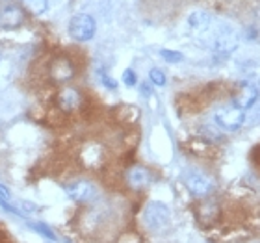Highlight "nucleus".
<instances>
[{
	"instance_id": "obj_1",
	"label": "nucleus",
	"mask_w": 260,
	"mask_h": 243,
	"mask_svg": "<svg viewBox=\"0 0 260 243\" xmlns=\"http://www.w3.org/2000/svg\"><path fill=\"white\" fill-rule=\"evenodd\" d=\"M171 221V212L166 204L162 202H149L143 210V225L152 232H160L164 228L169 227Z\"/></svg>"
},
{
	"instance_id": "obj_2",
	"label": "nucleus",
	"mask_w": 260,
	"mask_h": 243,
	"mask_svg": "<svg viewBox=\"0 0 260 243\" xmlns=\"http://www.w3.org/2000/svg\"><path fill=\"white\" fill-rule=\"evenodd\" d=\"M95 30H97V24H95V19L91 15L80 13V15H75L71 19L69 33L76 41H89L95 36Z\"/></svg>"
},
{
	"instance_id": "obj_3",
	"label": "nucleus",
	"mask_w": 260,
	"mask_h": 243,
	"mask_svg": "<svg viewBox=\"0 0 260 243\" xmlns=\"http://www.w3.org/2000/svg\"><path fill=\"white\" fill-rule=\"evenodd\" d=\"M244 121L245 112L238 110L236 106H225L216 112V123L219 124V128L227 130V132H236L244 124Z\"/></svg>"
},
{
	"instance_id": "obj_4",
	"label": "nucleus",
	"mask_w": 260,
	"mask_h": 243,
	"mask_svg": "<svg viewBox=\"0 0 260 243\" xmlns=\"http://www.w3.org/2000/svg\"><path fill=\"white\" fill-rule=\"evenodd\" d=\"M65 195L75 202H87L95 197V186L89 180H73L63 186Z\"/></svg>"
},
{
	"instance_id": "obj_5",
	"label": "nucleus",
	"mask_w": 260,
	"mask_h": 243,
	"mask_svg": "<svg viewBox=\"0 0 260 243\" xmlns=\"http://www.w3.org/2000/svg\"><path fill=\"white\" fill-rule=\"evenodd\" d=\"M256 100H258V89H256V86H253L249 82H242L238 93H236L233 98V106H236L238 110L245 112V110H249Z\"/></svg>"
},
{
	"instance_id": "obj_6",
	"label": "nucleus",
	"mask_w": 260,
	"mask_h": 243,
	"mask_svg": "<svg viewBox=\"0 0 260 243\" xmlns=\"http://www.w3.org/2000/svg\"><path fill=\"white\" fill-rule=\"evenodd\" d=\"M56 102H58V106H60L61 112H65V114H71V112H75V110L80 108L82 95L78 93V89H75V87L65 86V87H61L60 93H58Z\"/></svg>"
},
{
	"instance_id": "obj_7",
	"label": "nucleus",
	"mask_w": 260,
	"mask_h": 243,
	"mask_svg": "<svg viewBox=\"0 0 260 243\" xmlns=\"http://www.w3.org/2000/svg\"><path fill=\"white\" fill-rule=\"evenodd\" d=\"M186 186L190 189V193L195 197H206L214 189V184L208 177H205L203 173H190L186 179Z\"/></svg>"
},
{
	"instance_id": "obj_8",
	"label": "nucleus",
	"mask_w": 260,
	"mask_h": 243,
	"mask_svg": "<svg viewBox=\"0 0 260 243\" xmlns=\"http://www.w3.org/2000/svg\"><path fill=\"white\" fill-rule=\"evenodd\" d=\"M236 45H238V38H236V33L231 30V28H223L221 32L217 33L216 41H214V47H216V54H221V56H229L236 49Z\"/></svg>"
},
{
	"instance_id": "obj_9",
	"label": "nucleus",
	"mask_w": 260,
	"mask_h": 243,
	"mask_svg": "<svg viewBox=\"0 0 260 243\" xmlns=\"http://www.w3.org/2000/svg\"><path fill=\"white\" fill-rule=\"evenodd\" d=\"M75 75V67L67 58H58V60L52 61L50 65V78L58 84H63V82H69Z\"/></svg>"
},
{
	"instance_id": "obj_10",
	"label": "nucleus",
	"mask_w": 260,
	"mask_h": 243,
	"mask_svg": "<svg viewBox=\"0 0 260 243\" xmlns=\"http://www.w3.org/2000/svg\"><path fill=\"white\" fill-rule=\"evenodd\" d=\"M151 173H149V169L141 167V165H136V167L128 169V173H126V182L132 189H143L147 188L149 184H151Z\"/></svg>"
},
{
	"instance_id": "obj_11",
	"label": "nucleus",
	"mask_w": 260,
	"mask_h": 243,
	"mask_svg": "<svg viewBox=\"0 0 260 243\" xmlns=\"http://www.w3.org/2000/svg\"><path fill=\"white\" fill-rule=\"evenodd\" d=\"M0 21L8 28H15L22 22V11L17 6H6L4 10L0 11Z\"/></svg>"
},
{
	"instance_id": "obj_12",
	"label": "nucleus",
	"mask_w": 260,
	"mask_h": 243,
	"mask_svg": "<svg viewBox=\"0 0 260 243\" xmlns=\"http://www.w3.org/2000/svg\"><path fill=\"white\" fill-rule=\"evenodd\" d=\"M188 22H190L191 30H195V32H205V30H208V26H210L212 19L205 11H195V13L190 15Z\"/></svg>"
},
{
	"instance_id": "obj_13",
	"label": "nucleus",
	"mask_w": 260,
	"mask_h": 243,
	"mask_svg": "<svg viewBox=\"0 0 260 243\" xmlns=\"http://www.w3.org/2000/svg\"><path fill=\"white\" fill-rule=\"evenodd\" d=\"M30 227H32L39 236H43V238L50 239V241H56V239H58V236H56V234L50 230L49 225H45V223H30Z\"/></svg>"
},
{
	"instance_id": "obj_14",
	"label": "nucleus",
	"mask_w": 260,
	"mask_h": 243,
	"mask_svg": "<svg viewBox=\"0 0 260 243\" xmlns=\"http://www.w3.org/2000/svg\"><path fill=\"white\" fill-rule=\"evenodd\" d=\"M0 208L6 212H15V208H13V204H11L10 191H8L4 186H0Z\"/></svg>"
},
{
	"instance_id": "obj_15",
	"label": "nucleus",
	"mask_w": 260,
	"mask_h": 243,
	"mask_svg": "<svg viewBox=\"0 0 260 243\" xmlns=\"http://www.w3.org/2000/svg\"><path fill=\"white\" fill-rule=\"evenodd\" d=\"M24 6L34 13H43L47 10V0H24Z\"/></svg>"
},
{
	"instance_id": "obj_16",
	"label": "nucleus",
	"mask_w": 260,
	"mask_h": 243,
	"mask_svg": "<svg viewBox=\"0 0 260 243\" xmlns=\"http://www.w3.org/2000/svg\"><path fill=\"white\" fill-rule=\"evenodd\" d=\"M160 56H162L168 63H179V61H182V54H180V52H177V50L164 49V50H160Z\"/></svg>"
},
{
	"instance_id": "obj_17",
	"label": "nucleus",
	"mask_w": 260,
	"mask_h": 243,
	"mask_svg": "<svg viewBox=\"0 0 260 243\" xmlns=\"http://www.w3.org/2000/svg\"><path fill=\"white\" fill-rule=\"evenodd\" d=\"M149 80H151V84H154V86H166V75H164L160 69H152L151 73H149Z\"/></svg>"
},
{
	"instance_id": "obj_18",
	"label": "nucleus",
	"mask_w": 260,
	"mask_h": 243,
	"mask_svg": "<svg viewBox=\"0 0 260 243\" xmlns=\"http://www.w3.org/2000/svg\"><path fill=\"white\" fill-rule=\"evenodd\" d=\"M123 82H125V86L132 87L136 86V82H138V78H136V73L132 69H126L125 73H123Z\"/></svg>"
},
{
	"instance_id": "obj_19",
	"label": "nucleus",
	"mask_w": 260,
	"mask_h": 243,
	"mask_svg": "<svg viewBox=\"0 0 260 243\" xmlns=\"http://www.w3.org/2000/svg\"><path fill=\"white\" fill-rule=\"evenodd\" d=\"M101 78H103V84H104V86L110 87V89H115V87H117V82H115L114 78H112V76L106 75L104 71H101Z\"/></svg>"
},
{
	"instance_id": "obj_20",
	"label": "nucleus",
	"mask_w": 260,
	"mask_h": 243,
	"mask_svg": "<svg viewBox=\"0 0 260 243\" xmlns=\"http://www.w3.org/2000/svg\"><path fill=\"white\" fill-rule=\"evenodd\" d=\"M140 91H141V95H145V97H149V95H151V86H149V84H141V87H140Z\"/></svg>"
}]
</instances>
